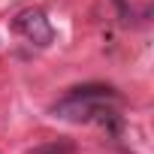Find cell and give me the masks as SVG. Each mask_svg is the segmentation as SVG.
Returning a JSON list of instances; mask_svg holds the SVG:
<instances>
[{
  "label": "cell",
  "instance_id": "obj_2",
  "mask_svg": "<svg viewBox=\"0 0 154 154\" xmlns=\"http://www.w3.org/2000/svg\"><path fill=\"white\" fill-rule=\"evenodd\" d=\"M12 27H15L21 36H27L33 45H39V48H45V45L54 39V27H51V21L45 18L42 9H24V12H18Z\"/></svg>",
  "mask_w": 154,
  "mask_h": 154
},
{
  "label": "cell",
  "instance_id": "obj_1",
  "mask_svg": "<svg viewBox=\"0 0 154 154\" xmlns=\"http://www.w3.org/2000/svg\"><path fill=\"white\" fill-rule=\"evenodd\" d=\"M109 100H118V94L112 88H103V85H85V88H72L54 109L51 115L54 118H63V121H94L97 115H112L106 109Z\"/></svg>",
  "mask_w": 154,
  "mask_h": 154
},
{
  "label": "cell",
  "instance_id": "obj_3",
  "mask_svg": "<svg viewBox=\"0 0 154 154\" xmlns=\"http://www.w3.org/2000/svg\"><path fill=\"white\" fill-rule=\"evenodd\" d=\"M33 154H72V145L69 142H48V145H39Z\"/></svg>",
  "mask_w": 154,
  "mask_h": 154
}]
</instances>
